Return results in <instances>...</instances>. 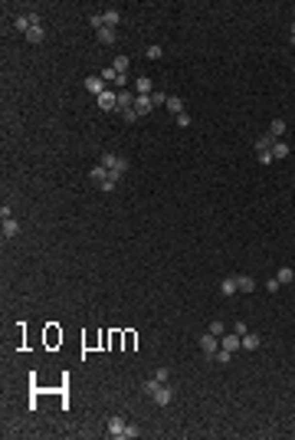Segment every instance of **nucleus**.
Listing matches in <instances>:
<instances>
[{"label":"nucleus","mask_w":295,"mask_h":440,"mask_svg":"<svg viewBox=\"0 0 295 440\" xmlns=\"http://www.w3.org/2000/svg\"><path fill=\"white\" fill-rule=\"evenodd\" d=\"M145 394L154 401L158 407H167V404L174 401V391H171V385H167V381H158L154 374H151V378L145 381Z\"/></svg>","instance_id":"1"},{"label":"nucleus","mask_w":295,"mask_h":440,"mask_svg":"<svg viewBox=\"0 0 295 440\" xmlns=\"http://www.w3.org/2000/svg\"><path fill=\"white\" fill-rule=\"evenodd\" d=\"M89 181H92L98 191H105V194H112L115 187H118V174H112L105 165H95V168H89Z\"/></svg>","instance_id":"2"},{"label":"nucleus","mask_w":295,"mask_h":440,"mask_svg":"<svg viewBox=\"0 0 295 440\" xmlns=\"http://www.w3.org/2000/svg\"><path fill=\"white\" fill-rule=\"evenodd\" d=\"M108 437H115V440H131V437H138V427H131V424H125L121 417H108Z\"/></svg>","instance_id":"3"},{"label":"nucleus","mask_w":295,"mask_h":440,"mask_svg":"<svg viewBox=\"0 0 295 440\" xmlns=\"http://www.w3.org/2000/svg\"><path fill=\"white\" fill-rule=\"evenodd\" d=\"M102 165L108 168V171H112V174H125V171H128V158H121V154H112V152H105L102 154Z\"/></svg>","instance_id":"4"},{"label":"nucleus","mask_w":295,"mask_h":440,"mask_svg":"<svg viewBox=\"0 0 295 440\" xmlns=\"http://www.w3.org/2000/svg\"><path fill=\"white\" fill-rule=\"evenodd\" d=\"M14 27L20 30L23 36H27V33H30L33 27H43V23H40V14H20V17L14 20Z\"/></svg>","instance_id":"5"},{"label":"nucleus","mask_w":295,"mask_h":440,"mask_svg":"<svg viewBox=\"0 0 295 440\" xmlns=\"http://www.w3.org/2000/svg\"><path fill=\"white\" fill-rule=\"evenodd\" d=\"M98 109L102 112H118V92H112V85L98 96Z\"/></svg>","instance_id":"6"},{"label":"nucleus","mask_w":295,"mask_h":440,"mask_svg":"<svg viewBox=\"0 0 295 440\" xmlns=\"http://www.w3.org/2000/svg\"><path fill=\"white\" fill-rule=\"evenodd\" d=\"M200 348H203V355L207 358H216V352H220V342H216V335H200Z\"/></svg>","instance_id":"7"},{"label":"nucleus","mask_w":295,"mask_h":440,"mask_svg":"<svg viewBox=\"0 0 295 440\" xmlns=\"http://www.w3.org/2000/svg\"><path fill=\"white\" fill-rule=\"evenodd\" d=\"M108 85H105V79L102 76H85V92H92V96H102Z\"/></svg>","instance_id":"8"},{"label":"nucleus","mask_w":295,"mask_h":440,"mask_svg":"<svg viewBox=\"0 0 295 440\" xmlns=\"http://www.w3.org/2000/svg\"><path fill=\"white\" fill-rule=\"evenodd\" d=\"M151 109H154L151 96H138V99H134V118H145V115H148Z\"/></svg>","instance_id":"9"},{"label":"nucleus","mask_w":295,"mask_h":440,"mask_svg":"<svg viewBox=\"0 0 295 440\" xmlns=\"http://www.w3.org/2000/svg\"><path fill=\"white\" fill-rule=\"evenodd\" d=\"M240 292V286H236V276H227L223 283H220V296L223 299H229V296H236Z\"/></svg>","instance_id":"10"},{"label":"nucleus","mask_w":295,"mask_h":440,"mask_svg":"<svg viewBox=\"0 0 295 440\" xmlns=\"http://www.w3.org/2000/svg\"><path fill=\"white\" fill-rule=\"evenodd\" d=\"M220 348H227V352H240V348H243V338L236 335V332H229V335H223Z\"/></svg>","instance_id":"11"},{"label":"nucleus","mask_w":295,"mask_h":440,"mask_svg":"<svg viewBox=\"0 0 295 440\" xmlns=\"http://www.w3.org/2000/svg\"><path fill=\"white\" fill-rule=\"evenodd\" d=\"M0 230H3V240H14V237L20 234V223H16L14 217H3V227H0Z\"/></svg>","instance_id":"12"},{"label":"nucleus","mask_w":295,"mask_h":440,"mask_svg":"<svg viewBox=\"0 0 295 440\" xmlns=\"http://www.w3.org/2000/svg\"><path fill=\"white\" fill-rule=\"evenodd\" d=\"M262 345V335H256V332H246L243 335V352H256Z\"/></svg>","instance_id":"13"},{"label":"nucleus","mask_w":295,"mask_h":440,"mask_svg":"<svg viewBox=\"0 0 295 440\" xmlns=\"http://www.w3.org/2000/svg\"><path fill=\"white\" fill-rule=\"evenodd\" d=\"M95 40L102 43V46H112L118 36H115V30H112V27H102V30H95Z\"/></svg>","instance_id":"14"},{"label":"nucleus","mask_w":295,"mask_h":440,"mask_svg":"<svg viewBox=\"0 0 295 440\" xmlns=\"http://www.w3.org/2000/svg\"><path fill=\"white\" fill-rule=\"evenodd\" d=\"M282 135H285V122H282V118H272V125H269V138L279 141Z\"/></svg>","instance_id":"15"},{"label":"nucleus","mask_w":295,"mask_h":440,"mask_svg":"<svg viewBox=\"0 0 295 440\" xmlns=\"http://www.w3.org/2000/svg\"><path fill=\"white\" fill-rule=\"evenodd\" d=\"M236 286H240V292H253V289H256V279H253V276H236Z\"/></svg>","instance_id":"16"},{"label":"nucleus","mask_w":295,"mask_h":440,"mask_svg":"<svg viewBox=\"0 0 295 440\" xmlns=\"http://www.w3.org/2000/svg\"><path fill=\"white\" fill-rule=\"evenodd\" d=\"M102 23L115 30V27H118V23H121V14H118V10H105V14H102Z\"/></svg>","instance_id":"17"},{"label":"nucleus","mask_w":295,"mask_h":440,"mask_svg":"<svg viewBox=\"0 0 295 440\" xmlns=\"http://www.w3.org/2000/svg\"><path fill=\"white\" fill-rule=\"evenodd\" d=\"M134 89H138V96H151V79H148V76H138V79H134Z\"/></svg>","instance_id":"18"},{"label":"nucleus","mask_w":295,"mask_h":440,"mask_svg":"<svg viewBox=\"0 0 295 440\" xmlns=\"http://www.w3.org/2000/svg\"><path fill=\"white\" fill-rule=\"evenodd\" d=\"M272 158H276V161L289 158V145H285V141H272Z\"/></svg>","instance_id":"19"},{"label":"nucleus","mask_w":295,"mask_h":440,"mask_svg":"<svg viewBox=\"0 0 295 440\" xmlns=\"http://www.w3.org/2000/svg\"><path fill=\"white\" fill-rule=\"evenodd\" d=\"M292 266H279V270H276V279H279L282 286H285V283H292Z\"/></svg>","instance_id":"20"},{"label":"nucleus","mask_w":295,"mask_h":440,"mask_svg":"<svg viewBox=\"0 0 295 440\" xmlns=\"http://www.w3.org/2000/svg\"><path fill=\"white\" fill-rule=\"evenodd\" d=\"M167 112L180 115V112H184V99H180V96H171V99H167Z\"/></svg>","instance_id":"21"},{"label":"nucleus","mask_w":295,"mask_h":440,"mask_svg":"<svg viewBox=\"0 0 295 440\" xmlns=\"http://www.w3.org/2000/svg\"><path fill=\"white\" fill-rule=\"evenodd\" d=\"M207 332H210V335H216V338H223V335H227V325L216 319V322H210V325H207Z\"/></svg>","instance_id":"22"},{"label":"nucleus","mask_w":295,"mask_h":440,"mask_svg":"<svg viewBox=\"0 0 295 440\" xmlns=\"http://www.w3.org/2000/svg\"><path fill=\"white\" fill-rule=\"evenodd\" d=\"M43 40H46V33H43V27H33V30H30V33H27V43H43Z\"/></svg>","instance_id":"23"},{"label":"nucleus","mask_w":295,"mask_h":440,"mask_svg":"<svg viewBox=\"0 0 295 440\" xmlns=\"http://www.w3.org/2000/svg\"><path fill=\"white\" fill-rule=\"evenodd\" d=\"M128 63H131L128 56H115V63H112V66L118 69V72H128Z\"/></svg>","instance_id":"24"},{"label":"nucleus","mask_w":295,"mask_h":440,"mask_svg":"<svg viewBox=\"0 0 295 440\" xmlns=\"http://www.w3.org/2000/svg\"><path fill=\"white\" fill-rule=\"evenodd\" d=\"M229 358H233V352H227V348L216 352V361H220V365H229Z\"/></svg>","instance_id":"25"},{"label":"nucleus","mask_w":295,"mask_h":440,"mask_svg":"<svg viewBox=\"0 0 295 440\" xmlns=\"http://www.w3.org/2000/svg\"><path fill=\"white\" fill-rule=\"evenodd\" d=\"M167 99L171 96H164V92H151V102H154V105H167Z\"/></svg>","instance_id":"26"},{"label":"nucleus","mask_w":295,"mask_h":440,"mask_svg":"<svg viewBox=\"0 0 295 440\" xmlns=\"http://www.w3.org/2000/svg\"><path fill=\"white\" fill-rule=\"evenodd\" d=\"M161 56H164L161 46H148V59H161Z\"/></svg>","instance_id":"27"},{"label":"nucleus","mask_w":295,"mask_h":440,"mask_svg":"<svg viewBox=\"0 0 295 440\" xmlns=\"http://www.w3.org/2000/svg\"><path fill=\"white\" fill-rule=\"evenodd\" d=\"M177 125H180V128H187V125H190V115H187V112H180V115H177Z\"/></svg>","instance_id":"28"},{"label":"nucleus","mask_w":295,"mask_h":440,"mask_svg":"<svg viewBox=\"0 0 295 440\" xmlns=\"http://www.w3.org/2000/svg\"><path fill=\"white\" fill-rule=\"evenodd\" d=\"M279 286H282L279 279H266V289H269V292H279Z\"/></svg>","instance_id":"29"},{"label":"nucleus","mask_w":295,"mask_h":440,"mask_svg":"<svg viewBox=\"0 0 295 440\" xmlns=\"http://www.w3.org/2000/svg\"><path fill=\"white\" fill-rule=\"evenodd\" d=\"M154 378H158V381H167L171 374H167V368H158V372H154Z\"/></svg>","instance_id":"30"},{"label":"nucleus","mask_w":295,"mask_h":440,"mask_svg":"<svg viewBox=\"0 0 295 440\" xmlns=\"http://www.w3.org/2000/svg\"><path fill=\"white\" fill-rule=\"evenodd\" d=\"M233 332H236V335H240V338H243V335H246V332H249V329H246L243 322H236V325H233Z\"/></svg>","instance_id":"31"},{"label":"nucleus","mask_w":295,"mask_h":440,"mask_svg":"<svg viewBox=\"0 0 295 440\" xmlns=\"http://www.w3.org/2000/svg\"><path fill=\"white\" fill-rule=\"evenodd\" d=\"M292 36H295V23H292Z\"/></svg>","instance_id":"32"}]
</instances>
